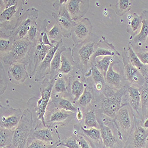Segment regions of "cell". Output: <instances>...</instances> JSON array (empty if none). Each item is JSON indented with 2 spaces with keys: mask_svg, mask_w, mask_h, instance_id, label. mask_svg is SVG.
Here are the masks:
<instances>
[{
  "mask_svg": "<svg viewBox=\"0 0 148 148\" xmlns=\"http://www.w3.org/2000/svg\"><path fill=\"white\" fill-rule=\"evenodd\" d=\"M129 104L126 85L121 88L114 89L106 84L104 88L92 103L97 114L113 119L121 107Z\"/></svg>",
  "mask_w": 148,
  "mask_h": 148,
  "instance_id": "1",
  "label": "cell"
},
{
  "mask_svg": "<svg viewBox=\"0 0 148 148\" xmlns=\"http://www.w3.org/2000/svg\"><path fill=\"white\" fill-rule=\"evenodd\" d=\"M54 82L55 77L46 78L42 81L40 88V98L32 97L27 103V109L32 115L33 130L42 126H46L45 116L51 100Z\"/></svg>",
  "mask_w": 148,
  "mask_h": 148,
  "instance_id": "2",
  "label": "cell"
},
{
  "mask_svg": "<svg viewBox=\"0 0 148 148\" xmlns=\"http://www.w3.org/2000/svg\"><path fill=\"white\" fill-rule=\"evenodd\" d=\"M98 40V36L92 33L87 40L75 45L72 49L73 60L78 68L84 75L90 69L91 65V58L94 52V45Z\"/></svg>",
  "mask_w": 148,
  "mask_h": 148,
  "instance_id": "3",
  "label": "cell"
},
{
  "mask_svg": "<svg viewBox=\"0 0 148 148\" xmlns=\"http://www.w3.org/2000/svg\"><path fill=\"white\" fill-rule=\"evenodd\" d=\"M113 121L117 130L120 140L126 142L133 132L135 124L134 116L129 104L120 108Z\"/></svg>",
  "mask_w": 148,
  "mask_h": 148,
  "instance_id": "4",
  "label": "cell"
},
{
  "mask_svg": "<svg viewBox=\"0 0 148 148\" xmlns=\"http://www.w3.org/2000/svg\"><path fill=\"white\" fill-rule=\"evenodd\" d=\"M33 44L27 39L15 40L11 51L1 58L6 65L24 63L27 66L30 60V53Z\"/></svg>",
  "mask_w": 148,
  "mask_h": 148,
  "instance_id": "5",
  "label": "cell"
},
{
  "mask_svg": "<svg viewBox=\"0 0 148 148\" xmlns=\"http://www.w3.org/2000/svg\"><path fill=\"white\" fill-rule=\"evenodd\" d=\"M33 131V119L27 109L23 112L20 121L14 130L11 148L26 147L27 140Z\"/></svg>",
  "mask_w": 148,
  "mask_h": 148,
  "instance_id": "6",
  "label": "cell"
},
{
  "mask_svg": "<svg viewBox=\"0 0 148 148\" xmlns=\"http://www.w3.org/2000/svg\"><path fill=\"white\" fill-rule=\"evenodd\" d=\"M39 11L35 8L27 9L21 16L16 27L10 31V35L14 40L27 39L28 32L33 24L36 23L39 17Z\"/></svg>",
  "mask_w": 148,
  "mask_h": 148,
  "instance_id": "7",
  "label": "cell"
},
{
  "mask_svg": "<svg viewBox=\"0 0 148 148\" xmlns=\"http://www.w3.org/2000/svg\"><path fill=\"white\" fill-rule=\"evenodd\" d=\"M75 116L76 113L57 108L49 103L45 116V120L47 126L64 127L70 123Z\"/></svg>",
  "mask_w": 148,
  "mask_h": 148,
  "instance_id": "8",
  "label": "cell"
},
{
  "mask_svg": "<svg viewBox=\"0 0 148 148\" xmlns=\"http://www.w3.org/2000/svg\"><path fill=\"white\" fill-rule=\"evenodd\" d=\"M51 47L50 46L43 44L41 37L39 35L38 40L33 44L30 51V60L28 65V72L30 77L35 75L37 69Z\"/></svg>",
  "mask_w": 148,
  "mask_h": 148,
  "instance_id": "9",
  "label": "cell"
},
{
  "mask_svg": "<svg viewBox=\"0 0 148 148\" xmlns=\"http://www.w3.org/2000/svg\"><path fill=\"white\" fill-rule=\"evenodd\" d=\"M87 85L86 78L83 72L78 68L69 77L68 91L72 101L75 104L82 94Z\"/></svg>",
  "mask_w": 148,
  "mask_h": 148,
  "instance_id": "10",
  "label": "cell"
},
{
  "mask_svg": "<svg viewBox=\"0 0 148 148\" xmlns=\"http://www.w3.org/2000/svg\"><path fill=\"white\" fill-rule=\"evenodd\" d=\"M24 3L22 0L15 5L5 9L0 13V28L1 30L11 31L16 27L21 16Z\"/></svg>",
  "mask_w": 148,
  "mask_h": 148,
  "instance_id": "11",
  "label": "cell"
},
{
  "mask_svg": "<svg viewBox=\"0 0 148 148\" xmlns=\"http://www.w3.org/2000/svg\"><path fill=\"white\" fill-rule=\"evenodd\" d=\"M23 112L20 108H14L0 106V127H4L14 130L21 119Z\"/></svg>",
  "mask_w": 148,
  "mask_h": 148,
  "instance_id": "12",
  "label": "cell"
},
{
  "mask_svg": "<svg viewBox=\"0 0 148 148\" xmlns=\"http://www.w3.org/2000/svg\"><path fill=\"white\" fill-rule=\"evenodd\" d=\"M122 59L126 81L131 85H139L141 87L144 84V77L139 70L131 63L128 51L125 48L122 53Z\"/></svg>",
  "mask_w": 148,
  "mask_h": 148,
  "instance_id": "13",
  "label": "cell"
},
{
  "mask_svg": "<svg viewBox=\"0 0 148 148\" xmlns=\"http://www.w3.org/2000/svg\"><path fill=\"white\" fill-rule=\"evenodd\" d=\"M52 17L56 20V22L59 24L63 36L65 38L69 39L72 35L73 28L77 24L73 21L67 10L66 5L62 6L58 10V13H52Z\"/></svg>",
  "mask_w": 148,
  "mask_h": 148,
  "instance_id": "14",
  "label": "cell"
},
{
  "mask_svg": "<svg viewBox=\"0 0 148 148\" xmlns=\"http://www.w3.org/2000/svg\"><path fill=\"white\" fill-rule=\"evenodd\" d=\"M40 139L50 144L53 147H56L60 138L57 127L42 126L33 130L30 137Z\"/></svg>",
  "mask_w": 148,
  "mask_h": 148,
  "instance_id": "15",
  "label": "cell"
},
{
  "mask_svg": "<svg viewBox=\"0 0 148 148\" xmlns=\"http://www.w3.org/2000/svg\"><path fill=\"white\" fill-rule=\"evenodd\" d=\"M97 117L100 125L104 147H119L120 145L113 130L115 127L113 121L112 124H110L108 121L106 120V122L103 121L100 116H97Z\"/></svg>",
  "mask_w": 148,
  "mask_h": 148,
  "instance_id": "16",
  "label": "cell"
},
{
  "mask_svg": "<svg viewBox=\"0 0 148 148\" xmlns=\"http://www.w3.org/2000/svg\"><path fill=\"white\" fill-rule=\"evenodd\" d=\"M63 42L62 40L59 41L51 48L48 52L43 60L40 63L34 75V81L38 82H40L44 81L46 78H50V69L52 60L57 51L60 44Z\"/></svg>",
  "mask_w": 148,
  "mask_h": 148,
  "instance_id": "17",
  "label": "cell"
},
{
  "mask_svg": "<svg viewBox=\"0 0 148 148\" xmlns=\"http://www.w3.org/2000/svg\"><path fill=\"white\" fill-rule=\"evenodd\" d=\"M92 25L88 18H85L78 22L72 32L74 44L77 45L87 40L92 34Z\"/></svg>",
  "mask_w": 148,
  "mask_h": 148,
  "instance_id": "18",
  "label": "cell"
},
{
  "mask_svg": "<svg viewBox=\"0 0 148 148\" xmlns=\"http://www.w3.org/2000/svg\"><path fill=\"white\" fill-rule=\"evenodd\" d=\"M120 61L117 58L111 63L105 77L106 83L111 88L120 89L126 85V78L125 72L117 71L114 69V64L117 62Z\"/></svg>",
  "mask_w": 148,
  "mask_h": 148,
  "instance_id": "19",
  "label": "cell"
},
{
  "mask_svg": "<svg viewBox=\"0 0 148 148\" xmlns=\"http://www.w3.org/2000/svg\"><path fill=\"white\" fill-rule=\"evenodd\" d=\"M106 56H112L116 57L120 56L119 52L116 50L114 46L110 43L104 36H103L101 40L95 43L94 47V52L91 58V62L98 57Z\"/></svg>",
  "mask_w": 148,
  "mask_h": 148,
  "instance_id": "20",
  "label": "cell"
},
{
  "mask_svg": "<svg viewBox=\"0 0 148 148\" xmlns=\"http://www.w3.org/2000/svg\"><path fill=\"white\" fill-rule=\"evenodd\" d=\"M89 5V0H68L66 7L71 17L76 22L87 13Z\"/></svg>",
  "mask_w": 148,
  "mask_h": 148,
  "instance_id": "21",
  "label": "cell"
},
{
  "mask_svg": "<svg viewBox=\"0 0 148 148\" xmlns=\"http://www.w3.org/2000/svg\"><path fill=\"white\" fill-rule=\"evenodd\" d=\"M73 128V133L84 135L90 143L92 147H104L100 129L93 127L85 129L79 125H75Z\"/></svg>",
  "mask_w": 148,
  "mask_h": 148,
  "instance_id": "22",
  "label": "cell"
},
{
  "mask_svg": "<svg viewBox=\"0 0 148 148\" xmlns=\"http://www.w3.org/2000/svg\"><path fill=\"white\" fill-rule=\"evenodd\" d=\"M7 75L10 81L15 85L23 84L30 76L27 69V65L20 62L11 65L7 72Z\"/></svg>",
  "mask_w": 148,
  "mask_h": 148,
  "instance_id": "23",
  "label": "cell"
},
{
  "mask_svg": "<svg viewBox=\"0 0 148 148\" xmlns=\"http://www.w3.org/2000/svg\"><path fill=\"white\" fill-rule=\"evenodd\" d=\"M132 141L126 142L125 145L126 147H146L148 133L146 129L142 126L138 121L135 119L134 128L130 134Z\"/></svg>",
  "mask_w": 148,
  "mask_h": 148,
  "instance_id": "24",
  "label": "cell"
},
{
  "mask_svg": "<svg viewBox=\"0 0 148 148\" xmlns=\"http://www.w3.org/2000/svg\"><path fill=\"white\" fill-rule=\"evenodd\" d=\"M141 16L142 22L140 32L129 41L132 47L136 49L142 46L148 39V10H144Z\"/></svg>",
  "mask_w": 148,
  "mask_h": 148,
  "instance_id": "25",
  "label": "cell"
},
{
  "mask_svg": "<svg viewBox=\"0 0 148 148\" xmlns=\"http://www.w3.org/2000/svg\"><path fill=\"white\" fill-rule=\"evenodd\" d=\"M77 68L78 66H77L72 56V48L69 47L61 55L59 72L62 73L64 75L69 76Z\"/></svg>",
  "mask_w": 148,
  "mask_h": 148,
  "instance_id": "26",
  "label": "cell"
},
{
  "mask_svg": "<svg viewBox=\"0 0 148 148\" xmlns=\"http://www.w3.org/2000/svg\"><path fill=\"white\" fill-rule=\"evenodd\" d=\"M49 103L59 109L65 110L75 113L77 112L78 108L69 96L52 95Z\"/></svg>",
  "mask_w": 148,
  "mask_h": 148,
  "instance_id": "27",
  "label": "cell"
},
{
  "mask_svg": "<svg viewBox=\"0 0 148 148\" xmlns=\"http://www.w3.org/2000/svg\"><path fill=\"white\" fill-rule=\"evenodd\" d=\"M69 77L60 72L55 77L52 95L69 96L68 91Z\"/></svg>",
  "mask_w": 148,
  "mask_h": 148,
  "instance_id": "28",
  "label": "cell"
},
{
  "mask_svg": "<svg viewBox=\"0 0 148 148\" xmlns=\"http://www.w3.org/2000/svg\"><path fill=\"white\" fill-rule=\"evenodd\" d=\"M128 95V103L132 110L140 114L141 109V97L139 89L133 85H126Z\"/></svg>",
  "mask_w": 148,
  "mask_h": 148,
  "instance_id": "29",
  "label": "cell"
},
{
  "mask_svg": "<svg viewBox=\"0 0 148 148\" xmlns=\"http://www.w3.org/2000/svg\"><path fill=\"white\" fill-rule=\"evenodd\" d=\"M91 74L89 77L91 78L93 82V86L91 87L93 91H96L98 92H100L104 88L106 85L105 77L103 73L100 71L94 64L91 63Z\"/></svg>",
  "mask_w": 148,
  "mask_h": 148,
  "instance_id": "30",
  "label": "cell"
},
{
  "mask_svg": "<svg viewBox=\"0 0 148 148\" xmlns=\"http://www.w3.org/2000/svg\"><path fill=\"white\" fill-rule=\"evenodd\" d=\"M127 32L130 34V40L138 34V32L142 27V16H139L137 13H133L127 17Z\"/></svg>",
  "mask_w": 148,
  "mask_h": 148,
  "instance_id": "31",
  "label": "cell"
},
{
  "mask_svg": "<svg viewBox=\"0 0 148 148\" xmlns=\"http://www.w3.org/2000/svg\"><path fill=\"white\" fill-rule=\"evenodd\" d=\"M94 98V95L92 88L87 85L85 88L82 94L75 103V104L78 105L79 107L82 108L84 110H88L92 107V103Z\"/></svg>",
  "mask_w": 148,
  "mask_h": 148,
  "instance_id": "32",
  "label": "cell"
},
{
  "mask_svg": "<svg viewBox=\"0 0 148 148\" xmlns=\"http://www.w3.org/2000/svg\"><path fill=\"white\" fill-rule=\"evenodd\" d=\"M67 47H66L64 45L63 42H62L57 51L56 52L51 64L50 69V79L54 78L58 73L59 72L60 67V60H61V55L63 52L66 51Z\"/></svg>",
  "mask_w": 148,
  "mask_h": 148,
  "instance_id": "33",
  "label": "cell"
},
{
  "mask_svg": "<svg viewBox=\"0 0 148 148\" xmlns=\"http://www.w3.org/2000/svg\"><path fill=\"white\" fill-rule=\"evenodd\" d=\"M14 41V39L10 34L7 35L2 30H0V52H1V58L11 51Z\"/></svg>",
  "mask_w": 148,
  "mask_h": 148,
  "instance_id": "34",
  "label": "cell"
},
{
  "mask_svg": "<svg viewBox=\"0 0 148 148\" xmlns=\"http://www.w3.org/2000/svg\"><path fill=\"white\" fill-rule=\"evenodd\" d=\"M84 125L87 128H96L100 129L95 108L92 107L91 109L87 110L84 114Z\"/></svg>",
  "mask_w": 148,
  "mask_h": 148,
  "instance_id": "35",
  "label": "cell"
},
{
  "mask_svg": "<svg viewBox=\"0 0 148 148\" xmlns=\"http://www.w3.org/2000/svg\"><path fill=\"white\" fill-rule=\"evenodd\" d=\"M114 58L115 57L112 56H102V58L100 59V57H98L91 63L95 65V66L100 70L105 77L111 63L114 60Z\"/></svg>",
  "mask_w": 148,
  "mask_h": 148,
  "instance_id": "36",
  "label": "cell"
},
{
  "mask_svg": "<svg viewBox=\"0 0 148 148\" xmlns=\"http://www.w3.org/2000/svg\"><path fill=\"white\" fill-rule=\"evenodd\" d=\"M0 147H11L13 138L14 130L4 127H0Z\"/></svg>",
  "mask_w": 148,
  "mask_h": 148,
  "instance_id": "37",
  "label": "cell"
},
{
  "mask_svg": "<svg viewBox=\"0 0 148 148\" xmlns=\"http://www.w3.org/2000/svg\"><path fill=\"white\" fill-rule=\"evenodd\" d=\"M128 51V56L131 63L136 67L137 68L139 71L142 73V75H145L147 71H146V67L145 64H143L138 55L136 53L135 51L133 50L132 46L129 44L127 49Z\"/></svg>",
  "mask_w": 148,
  "mask_h": 148,
  "instance_id": "38",
  "label": "cell"
},
{
  "mask_svg": "<svg viewBox=\"0 0 148 148\" xmlns=\"http://www.w3.org/2000/svg\"><path fill=\"white\" fill-rule=\"evenodd\" d=\"M133 0H117L115 5V13L118 16H123L131 10Z\"/></svg>",
  "mask_w": 148,
  "mask_h": 148,
  "instance_id": "39",
  "label": "cell"
},
{
  "mask_svg": "<svg viewBox=\"0 0 148 148\" xmlns=\"http://www.w3.org/2000/svg\"><path fill=\"white\" fill-rule=\"evenodd\" d=\"M47 34L49 40L53 45H56L59 41L62 40V39L63 36L62 32L61 29L57 23H56L50 30L47 31Z\"/></svg>",
  "mask_w": 148,
  "mask_h": 148,
  "instance_id": "40",
  "label": "cell"
},
{
  "mask_svg": "<svg viewBox=\"0 0 148 148\" xmlns=\"http://www.w3.org/2000/svg\"><path fill=\"white\" fill-rule=\"evenodd\" d=\"M60 146H65L69 148H79V146L77 142V136L73 134L70 137L66 138L63 140H60V142L57 144L56 147Z\"/></svg>",
  "mask_w": 148,
  "mask_h": 148,
  "instance_id": "41",
  "label": "cell"
},
{
  "mask_svg": "<svg viewBox=\"0 0 148 148\" xmlns=\"http://www.w3.org/2000/svg\"><path fill=\"white\" fill-rule=\"evenodd\" d=\"M49 20H48L47 19H45L43 21L41 27L40 28V36L41 37L42 42L44 45H49L51 47H53L55 45H53L51 42L47 34V27L49 25Z\"/></svg>",
  "mask_w": 148,
  "mask_h": 148,
  "instance_id": "42",
  "label": "cell"
},
{
  "mask_svg": "<svg viewBox=\"0 0 148 148\" xmlns=\"http://www.w3.org/2000/svg\"><path fill=\"white\" fill-rule=\"evenodd\" d=\"M26 147L28 148H51L53 147L48 143L36 138H29Z\"/></svg>",
  "mask_w": 148,
  "mask_h": 148,
  "instance_id": "43",
  "label": "cell"
},
{
  "mask_svg": "<svg viewBox=\"0 0 148 148\" xmlns=\"http://www.w3.org/2000/svg\"><path fill=\"white\" fill-rule=\"evenodd\" d=\"M40 35V29L36 23L33 24L28 32L27 39L33 44L35 43L38 40Z\"/></svg>",
  "mask_w": 148,
  "mask_h": 148,
  "instance_id": "44",
  "label": "cell"
},
{
  "mask_svg": "<svg viewBox=\"0 0 148 148\" xmlns=\"http://www.w3.org/2000/svg\"><path fill=\"white\" fill-rule=\"evenodd\" d=\"M142 110L148 107V81L144 82L139 89Z\"/></svg>",
  "mask_w": 148,
  "mask_h": 148,
  "instance_id": "45",
  "label": "cell"
},
{
  "mask_svg": "<svg viewBox=\"0 0 148 148\" xmlns=\"http://www.w3.org/2000/svg\"><path fill=\"white\" fill-rule=\"evenodd\" d=\"M0 66H1V88H0V95H1V97L7 88L8 81L6 78L5 70L1 62V64H0Z\"/></svg>",
  "mask_w": 148,
  "mask_h": 148,
  "instance_id": "46",
  "label": "cell"
},
{
  "mask_svg": "<svg viewBox=\"0 0 148 148\" xmlns=\"http://www.w3.org/2000/svg\"><path fill=\"white\" fill-rule=\"evenodd\" d=\"M77 136V139L78 143L79 146V147L81 148H90L92 147L90 143L88 142V140L85 138L84 135L80 134V133H73Z\"/></svg>",
  "mask_w": 148,
  "mask_h": 148,
  "instance_id": "47",
  "label": "cell"
},
{
  "mask_svg": "<svg viewBox=\"0 0 148 148\" xmlns=\"http://www.w3.org/2000/svg\"><path fill=\"white\" fill-rule=\"evenodd\" d=\"M20 1L21 0H0V10H1V12L6 8L15 5Z\"/></svg>",
  "mask_w": 148,
  "mask_h": 148,
  "instance_id": "48",
  "label": "cell"
},
{
  "mask_svg": "<svg viewBox=\"0 0 148 148\" xmlns=\"http://www.w3.org/2000/svg\"><path fill=\"white\" fill-rule=\"evenodd\" d=\"M142 62L145 65H148V52H135Z\"/></svg>",
  "mask_w": 148,
  "mask_h": 148,
  "instance_id": "49",
  "label": "cell"
},
{
  "mask_svg": "<svg viewBox=\"0 0 148 148\" xmlns=\"http://www.w3.org/2000/svg\"><path fill=\"white\" fill-rule=\"evenodd\" d=\"M68 0H55L53 3V8L56 10H59V8L64 5H66Z\"/></svg>",
  "mask_w": 148,
  "mask_h": 148,
  "instance_id": "50",
  "label": "cell"
},
{
  "mask_svg": "<svg viewBox=\"0 0 148 148\" xmlns=\"http://www.w3.org/2000/svg\"><path fill=\"white\" fill-rule=\"evenodd\" d=\"M77 108H78V110H77V112L76 113V117L77 120L81 122L83 119V112L81 110L80 107H77Z\"/></svg>",
  "mask_w": 148,
  "mask_h": 148,
  "instance_id": "51",
  "label": "cell"
},
{
  "mask_svg": "<svg viewBox=\"0 0 148 148\" xmlns=\"http://www.w3.org/2000/svg\"><path fill=\"white\" fill-rule=\"evenodd\" d=\"M143 127L145 128L146 129H148V118L145 120L144 122V125H143Z\"/></svg>",
  "mask_w": 148,
  "mask_h": 148,
  "instance_id": "52",
  "label": "cell"
},
{
  "mask_svg": "<svg viewBox=\"0 0 148 148\" xmlns=\"http://www.w3.org/2000/svg\"><path fill=\"white\" fill-rule=\"evenodd\" d=\"M23 2L24 3H24H25V0H23Z\"/></svg>",
  "mask_w": 148,
  "mask_h": 148,
  "instance_id": "53",
  "label": "cell"
},
{
  "mask_svg": "<svg viewBox=\"0 0 148 148\" xmlns=\"http://www.w3.org/2000/svg\"><path fill=\"white\" fill-rule=\"evenodd\" d=\"M54 1H55V0H54Z\"/></svg>",
  "mask_w": 148,
  "mask_h": 148,
  "instance_id": "54",
  "label": "cell"
}]
</instances>
